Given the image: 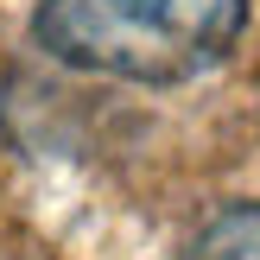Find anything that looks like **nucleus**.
Masks as SVG:
<instances>
[{
	"instance_id": "f257e3e1",
	"label": "nucleus",
	"mask_w": 260,
	"mask_h": 260,
	"mask_svg": "<svg viewBox=\"0 0 260 260\" xmlns=\"http://www.w3.org/2000/svg\"><path fill=\"white\" fill-rule=\"evenodd\" d=\"M248 0H38L32 38L57 63L114 83H190L235 51Z\"/></svg>"
},
{
	"instance_id": "f03ea898",
	"label": "nucleus",
	"mask_w": 260,
	"mask_h": 260,
	"mask_svg": "<svg viewBox=\"0 0 260 260\" xmlns=\"http://www.w3.org/2000/svg\"><path fill=\"white\" fill-rule=\"evenodd\" d=\"M184 260H260V203H229L184 241Z\"/></svg>"
}]
</instances>
